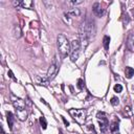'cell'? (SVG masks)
<instances>
[{"mask_svg":"<svg viewBox=\"0 0 134 134\" xmlns=\"http://www.w3.org/2000/svg\"><path fill=\"white\" fill-rule=\"evenodd\" d=\"M94 35V23L93 21L90 20H85L84 22L81 23L80 29H79V40L81 42V47L85 49L89 41L91 40L92 36Z\"/></svg>","mask_w":134,"mask_h":134,"instance_id":"6da1fadb","label":"cell"},{"mask_svg":"<svg viewBox=\"0 0 134 134\" xmlns=\"http://www.w3.org/2000/svg\"><path fill=\"white\" fill-rule=\"evenodd\" d=\"M114 91L117 92V93H120L123 91V86L121 85V84H116V85L114 86Z\"/></svg>","mask_w":134,"mask_h":134,"instance_id":"ffe728a7","label":"cell"},{"mask_svg":"<svg viewBox=\"0 0 134 134\" xmlns=\"http://www.w3.org/2000/svg\"><path fill=\"white\" fill-rule=\"evenodd\" d=\"M58 48H59V52L61 53L63 58L70 55L71 44L69 43L68 39H67L64 35H59L58 36Z\"/></svg>","mask_w":134,"mask_h":134,"instance_id":"3957f363","label":"cell"},{"mask_svg":"<svg viewBox=\"0 0 134 134\" xmlns=\"http://www.w3.org/2000/svg\"><path fill=\"white\" fill-rule=\"evenodd\" d=\"M14 36L16 38H20L21 37V29L18 25H15L14 26Z\"/></svg>","mask_w":134,"mask_h":134,"instance_id":"9a60e30c","label":"cell"},{"mask_svg":"<svg viewBox=\"0 0 134 134\" xmlns=\"http://www.w3.org/2000/svg\"><path fill=\"white\" fill-rule=\"evenodd\" d=\"M125 74L128 79H131L133 76H134V69L132 68V67H126V69H125Z\"/></svg>","mask_w":134,"mask_h":134,"instance_id":"4fadbf2b","label":"cell"},{"mask_svg":"<svg viewBox=\"0 0 134 134\" xmlns=\"http://www.w3.org/2000/svg\"><path fill=\"white\" fill-rule=\"evenodd\" d=\"M92 12L97 16V17H102L104 14H105V10L102 7L98 2H95L93 5H92Z\"/></svg>","mask_w":134,"mask_h":134,"instance_id":"ba28073f","label":"cell"},{"mask_svg":"<svg viewBox=\"0 0 134 134\" xmlns=\"http://www.w3.org/2000/svg\"><path fill=\"white\" fill-rule=\"evenodd\" d=\"M81 42L79 39H76L71 42V52H70V60L71 62H76L79 59L81 52Z\"/></svg>","mask_w":134,"mask_h":134,"instance_id":"8992f818","label":"cell"},{"mask_svg":"<svg viewBox=\"0 0 134 134\" xmlns=\"http://www.w3.org/2000/svg\"><path fill=\"white\" fill-rule=\"evenodd\" d=\"M87 127H88L90 130H92V131L94 132V126H93V124H88V125H87Z\"/></svg>","mask_w":134,"mask_h":134,"instance_id":"cb8c5ba5","label":"cell"},{"mask_svg":"<svg viewBox=\"0 0 134 134\" xmlns=\"http://www.w3.org/2000/svg\"><path fill=\"white\" fill-rule=\"evenodd\" d=\"M110 103H111V105H113V106H117V105L120 104V99H119V97L113 96V97L111 98V100H110Z\"/></svg>","mask_w":134,"mask_h":134,"instance_id":"d6986e66","label":"cell"},{"mask_svg":"<svg viewBox=\"0 0 134 134\" xmlns=\"http://www.w3.org/2000/svg\"><path fill=\"white\" fill-rule=\"evenodd\" d=\"M62 117V120H63V122H64V124H65V126H69V123L68 122H67L66 120H65V117L64 116H61Z\"/></svg>","mask_w":134,"mask_h":134,"instance_id":"d4e9b609","label":"cell"},{"mask_svg":"<svg viewBox=\"0 0 134 134\" xmlns=\"http://www.w3.org/2000/svg\"><path fill=\"white\" fill-rule=\"evenodd\" d=\"M96 119L98 121V124H99V129L102 132H106L107 129L109 128V121L106 116V113L103 112V111H98L96 113Z\"/></svg>","mask_w":134,"mask_h":134,"instance_id":"5b68a950","label":"cell"},{"mask_svg":"<svg viewBox=\"0 0 134 134\" xmlns=\"http://www.w3.org/2000/svg\"><path fill=\"white\" fill-rule=\"evenodd\" d=\"M39 122H40V124H41V127L45 130V129L47 128V122H46V120H45V117H44V116H41L40 120H39Z\"/></svg>","mask_w":134,"mask_h":134,"instance_id":"e0dca14e","label":"cell"},{"mask_svg":"<svg viewBox=\"0 0 134 134\" xmlns=\"http://www.w3.org/2000/svg\"><path fill=\"white\" fill-rule=\"evenodd\" d=\"M83 3L82 0H79V1H68L67 2V4H69V5H77V4H81Z\"/></svg>","mask_w":134,"mask_h":134,"instance_id":"7402d4cb","label":"cell"},{"mask_svg":"<svg viewBox=\"0 0 134 134\" xmlns=\"http://www.w3.org/2000/svg\"><path fill=\"white\" fill-rule=\"evenodd\" d=\"M78 88H79L80 90H82V89L84 88V81H83L82 79H79V80H78Z\"/></svg>","mask_w":134,"mask_h":134,"instance_id":"44dd1931","label":"cell"},{"mask_svg":"<svg viewBox=\"0 0 134 134\" xmlns=\"http://www.w3.org/2000/svg\"><path fill=\"white\" fill-rule=\"evenodd\" d=\"M1 130H2V134H5V132H4V130H3V127H1Z\"/></svg>","mask_w":134,"mask_h":134,"instance_id":"484cf974","label":"cell"},{"mask_svg":"<svg viewBox=\"0 0 134 134\" xmlns=\"http://www.w3.org/2000/svg\"><path fill=\"white\" fill-rule=\"evenodd\" d=\"M32 5V1H20V6L25 9H30Z\"/></svg>","mask_w":134,"mask_h":134,"instance_id":"2e32d148","label":"cell"},{"mask_svg":"<svg viewBox=\"0 0 134 134\" xmlns=\"http://www.w3.org/2000/svg\"><path fill=\"white\" fill-rule=\"evenodd\" d=\"M6 117H7V124H9V128L10 130L13 129V126H14V115L12 112L7 111L6 112Z\"/></svg>","mask_w":134,"mask_h":134,"instance_id":"30bf717a","label":"cell"},{"mask_svg":"<svg viewBox=\"0 0 134 134\" xmlns=\"http://www.w3.org/2000/svg\"><path fill=\"white\" fill-rule=\"evenodd\" d=\"M11 102H12L14 108L16 109L17 116L19 117V120L25 121L27 117V112L25 110V102L22 98L15 96L14 94H11Z\"/></svg>","mask_w":134,"mask_h":134,"instance_id":"7a4b0ae2","label":"cell"},{"mask_svg":"<svg viewBox=\"0 0 134 134\" xmlns=\"http://www.w3.org/2000/svg\"><path fill=\"white\" fill-rule=\"evenodd\" d=\"M69 114L80 125H84V123L86 121V110L84 109H70Z\"/></svg>","mask_w":134,"mask_h":134,"instance_id":"277c9868","label":"cell"},{"mask_svg":"<svg viewBox=\"0 0 134 134\" xmlns=\"http://www.w3.org/2000/svg\"><path fill=\"white\" fill-rule=\"evenodd\" d=\"M109 43H110V37L109 36H105L103 38V44H104V47H105L106 52H108V50H109Z\"/></svg>","mask_w":134,"mask_h":134,"instance_id":"5bb4252c","label":"cell"},{"mask_svg":"<svg viewBox=\"0 0 134 134\" xmlns=\"http://www.w3.org/2000/svg\"><path fill=\"white\" fill-rule=\"evenodd\" d=\"M119 130H120V127H119V123L117 122H113L110 126V132L112 134H117L119 133Z\"/></svg>","mask_w":134,"mask_h":134,"instance_id":"8fae6325","label":"cell"},{"mask_svg":"<svg viewBox=\"0 0 134 134\" xmlns=\"http://www.w3.org/2000/svg\"><path fill=\"white\" fill-rule=\"evenodd\" d=\"M127 48L129 50H133L134 48V34L131 32L130 35L128 36V39H127Z\"/></svg>","mask_w":134,"mask_h":134,"instance_id":"9c48e42d","label":"cell"},{"mask_svg":"<svg viewBox=\"0 0 134 134\" xmlns=\"http://www.w3.org/2000/svg\"><path fill=\"white\" fill-rule=\"evenodd\" d=\"M9 76H10V78H12L14 81H16V82H17V79L15 78V76H14V73H13V71H12L11 69L9 70Z\"/></svg>","mask_w":134,"mask_h":134,"instance_id":"603a6c76","label":"cell"},{"mask_svg":"<svg viewBox=\"0 0 134 134\" xmlns=\"http://www.w3.org/2000/svg\"><path fill=\"white\" fill-rule=\"evenodd\" d=\"M37 81H38V83L40 84V85H45V86L47 85V83L49 82L46 78H38V79H37Z\"/></svg>","mask_w":134,"mask_h":134,"instance_id":"ac0fdd59","label":"cell"},{"mask_svg":"<svg viewBox=\"0 0 134 134\" xmlns=\"http://www.w3.org/2000/svg\"><path fill=\"white\" fill-rule=\"evenodd\" d=\"M57 71H58V67L56 64H53V65H50V67L48 68V71H47V74H46V79L48 81L50 80H53L55 78V76L57 74Z\"/></svg>","mask_w":134,"mask_h":134,"instance_id":"52a82bcc","label":"cell"},{"mask_svg":"<svg viewBox=\"0 0 134 134\" xmlns=\"http://www.w3.org/2000/svg\"><path fill=\"white\" fill-rule=\"evenodd\" d=\"M67 14H68L69 16H71V17H79L81 15V11H80V9L74 7V9H71L70 11L67 12Z\"/></svg>","mask_w":134,"mask_h":134,"instance_id":"7c38bea8","label":"cell"}]
</instances>
